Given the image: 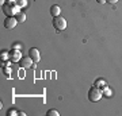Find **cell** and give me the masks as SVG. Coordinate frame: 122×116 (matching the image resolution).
<instances>
[{"label":"cell","mask_w":122,"mask_h":116,"mask_svg":"<svg viewBox=\"0 0 122 116\" xmlns=\"http://www.w3.org/2000/svg\"><path fill=\"white\" fill-rule=\"evenodd\" d=\"M18 8H19V7H18L15 3H12V1L3 4V12H4L7 16H14V15H16V14L19 12Z\"/></svg>","instance_id":"1"},{"label":"cell","mask_w":122,"mask_h":116,"mask_svg":"<svg viewBox=\"0 0 122 116\" xmlns=\"http://www.w3.org/2000/svg\"><path fill=\"white\" fill-rule=\"evenodd\" d=\"M102 96H103L102 89L98 88V86H95V85L88 90V99L91 100V101H99V100L102 99Z\"/></svg>","instance_id":"2"},{"label":"cell","mask_w":122,"mask_h":116,"mask_svg":"<svg viewBox=\"0 0 122 116\" xmlns=\"http://www.w3.org/2000/svg\"><path fill=\"white\" fill-rule=\"evenodd\" d=\"M53 27L56 28L57 31H64L66 28V20L62 16H54L53 18Z\"/></svg>","instance_id":"3"},{"label":"cell","mask_w":122,"mask_h":116,"mask_svg":"<svg viewBox=\"0 0 122 116\" xmlns=\"http://www.w3.org/2000/svg\"><path fill=\"white\" fill-rule=\"evenodd\" d=\"M16 18H14V16H7L5 18V20H4V27L5 28H8V30H11V28H14V27L16 26Z\"/></svg>","instance_id":"4"},{"label":"cell","mask_w":122,"mask_h":116,"mask_svg":"<svg viewBox=\"0 0 122 116\" xmlns=\"http://www.w3.org/2000/svg\"><path fill=\"white\" fill-rule=\"evenodd\" d=\"M29 56L31 57V60L34 61L35 64L37 62H39V60H41V54H39V50L35 47H31L30 50H29Z\"/></svg>","instance_id":"5"},{"label":"cell","mask_w":122,"mask_h":116,"mask_svg":"<svg viewBox=\"0 0 122 116\" xmlns=\"http://www.w3.org/2000/svg\"><path fill=\"white\" fill-rule=\"evenodd\" d=\"M33 64H34V61L31 60V57H22V60H20V66L25 69H29L33 66Z\"/></svg>","instance_id":"6"},{"label":"cell","mask_w":122,"mask_h":116,"mask_svg":"<svg viewBox=\"0 0 122 116\" xmlns=\"http://www.w3.org/2000/svg\"><path fill=\"white\" fill-rule=\"evenodd\" d=\"M10 58H11V61H14V62H16V61H20V60H22L20 51H19L18 49H14L12 51H11V54H10Z\"/></svg>","instance_id":"7"},{"label":"cell","mask_w":122,"mask_h":116,"mask_svg":"<svg viewBox=\"0 0 122 116\" xmlns=\"http://www.w3.org/2000/svg\"><path fill=\"white\" fill-rule=\"evenodd\" d=\"M60 12H61V8L58 7V5H57V4L52 5V8H50V14L53 15V18L58 16V15H60Z\"/></svg>","instance_id":"8"},{"label":"cell","mask_w":122,"mask_h":116,"mask_svg":"<svg viewBox=\"0 0 122 116\" xmlns=\"http://www.w3.org/2000/svg\"><path fill=\"white\" fill-rule=\"evenodd\" d=\"M15 18H16L18 23H23V22L26 20V14L23 12V11H19V12L15 15Z\"/></svg>","instance_id":"9"},{"label":"cell","mask_w":122,"mask_h":116,"mask_svg":"<svg viewBox=\"0 0 122 116\" xmlns=\"http://www.w3.org/2000/svg\"><path fill=\"white\" fill-rule=\"evenodd\" d=\"M95 86H98V88H100V89H105L106 86H107V84H106V81L103 80V78H98L95 81V84H94Z\"/></svg>","instance_id":"10"},{"label":"cell","mask_w":122,"mask_h":116,"mask_svg":"<svg viewBox=\"0 0 122 116\" xmlns=\"http://www.w3.org/2000/svg\"><path fill=\"white\" fill-rule=\"evenodd\" d=\"M15 4H16L19 8H23V7L27 4V0H15Z\"/></svg>","instance_id":"11"},{"label":"cell","mask_w":122,"mask_h":116,"mask_svg":"<svg viewBox=\"0 0 122 116\" xmlns=\"http://www.w3.org/2000/svg\"><path fill=\"white\" fill-rule=\"evenodd\" d=\"M46 115H48V116H58V112L54 111V109H50V111H48Z\"/></svg>","instance_id":"12"},{"label":"cell","mask_w":122,"mask_h":116,"mask_svg":"<svg viewBox=\"0 0 122 116\" xmlns=\"http://www.w3.org/2000/svg\"><path fill=\"white\" fill-rule=\"evenodd\" d=\"M103 95H106V96H111V90H110L109 88H107V86H106L105 89H103Z\"/></svg>","instance_id":"13"},{"label":"cell","mask_w":122,"mask_h":116,"mask_svg":"<svg viewBox=\"0 0 122 116\" xmlns=\"http://www.w3.org/2000/svg\"><path fill=\"white\" fill-rule=\"evenodd\" d=\"M16 113H19V112H16L15 109H10L8 112H7V115L8 116H12V115H16Z\"/></svg>","instance_id":"14"},{"label":"cell","mask_w":122,"mask_h":116,"mask_svg":"<svg viewBox=\"0 0 122 116\" xmlns=\"http://www.w3.org/2000/svg\"><path fill=\"white\" fill-rule=\"evenodd\" d=\"M96 1H98L99 4H105V3H106V1H107V0H96Z\"/></svg>","instance_id":"15"},{"label":"cell","mask_w":122,"mask_h":116,"mask_svg":"<svg viewBox=\"0 0 122 116\" xmlns=\"http://www.w3.org/2000/svg\"><path fill=\"white\" fill-rule=\"evenodd\" d=\"M107 1H109L110 4H115V3H117L118 0H107Z\"/></svg>","instance_id":"16"},{"label":"cell","mask_w":122,"mask_h":116,"mask_svg":"<svg viewBox=\"0 0 122 116\" xmlns=\"http://www.w3.org/2000/svg\"><path fill=\"white\" fill-rule=\"evenodd\" d=\"M10 1H11V0H10Z\"/></svg>","instance_id":"17"}]
</instances>
